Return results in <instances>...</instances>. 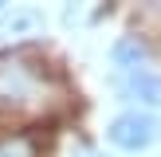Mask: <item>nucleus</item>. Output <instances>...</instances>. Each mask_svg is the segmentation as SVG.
<instances>
[{
    "label": "nucleus",
    "instance_id": "1",
    "mask_svg": "<svg viewBox=\"0 0 161 157\" xmlns=\"http://www.w3.org/2000/svg\"><path fill=\"white\" fill-rule=\"evenodd\" d=\"M39 98V78L28 63H0V110H20Z\"/></svg>",
    "mask_w": 161,
    "mask_h": 157
},
{
    "label": "nucleus",
    "instance_id": "2",
    "mask_svg": "<svg viewBox=\"0 0 161 157\" xmlns=\"http://www.w3.org/2000/svg\"><path fill=\"white\" fill-rule=\"evenodd\" d=\"M157 118H149V114H142V110H126V114H118L114 122H110V130H106V138L114 141L118 149H146L149 141L157 138Z\"/></svg>",
    "mask_w": 161,
    "mask_h": 157
},
{
    "label": "nucleus",
    "instance_id": "3",
    "mask_svg": "<svg viewBox=\"0 0 161 157\" xmlns=\"http://www.w3.org/2000/svg\"><path fill=\"white\" fill-rule=\"evenodd\" d=\"M118 90H122V98H130V102L161 106V75H153V71H134V75H126L122 83H118Z\"/></svg>",
    "mask_w": 161,
    "mask_h": 157
},
{
    "label": "nucleus",
    "instance_id": "4",
    "mask_svg": "<svg viewBox=\"0 0 161 157\" xmlns=\"http://www.w3.org/2000/svg\"><path fill=\"white\" fill-rule=\"evenodd\" d=\"M110 59H114L118 71L134 75V71H146V63H149V47L142 43L138 35H122L114 47H110Z\"/></svg>",
    "mask_w": 161,
    "mask_h": 157
},
{
    "label": "nucleus",
    "instance_id": "5",
    "mask_svg": "<svg viewBox=\"0 0 161 157\" xmlns=\"http://www.w3.org/2000/svg\"><path fill=\"white\" fill-rule=\"evenodd\" d=\"M36 28H43V12H36V8H12V16L0 20V35H24Z\"/></svg>",
    "mask_w": 161,
    "mask_h": 157
},
{
    "label": "nucleus",
    "instance_id": "6",
    "mask_svg": "<svg viewBox=\"0 0 161 157\" xmlns=\"http://www.w3.org/2000/svg\"><path fill=\"white\" fill-rule=\"evenodd\" d=\"M0 157H36V145H31V138H4Z\"/></svg>",
    "mask_w": 161,
    "mask_h": 157
},
{
    "label": "nucleus",
    "instance_id": "7",
    "mask_svg": "<svg viewBox=\"0 0 161 157\" xmlns=\"http://www.w3.org/2000/svg\"><path fill=\"white\" fill-rule=\"evenodd\" d=\"M71 157H106L102 149H94V145H75V153Z\"/></svg>",
    "mask_w": 161,
    "mask_h": 157
},
{
    "label": "nucleus",
    "instance_id": "8",
    "mask_svg": "<svg viewBox=\"0 0 161 157\" xmlns=\"http://www.w3.org/2000/svg\"><path fill=\"white\" fill-rule=\"evenodd\" d=\"M0 8H4V0H0Z\"/></svg>",
    "mask_w": 161,
    "mask_h": 157
}]
</instances>
